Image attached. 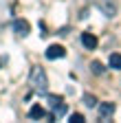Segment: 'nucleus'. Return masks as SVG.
<instances>
[{
	"label": "nucleus",
	"mask_w": 121,
	"mask_h": 123,
	"mask_svg": "<svg viewBox=\"0 0 121 123\" xmlns=\"http://www.w3.org/2000/svg\"><path fill=\"white\" fill-rule=\"evenodd\" d=\"M90 70H93L95 75H103V73H106V68H103V64H101V62H97V59L93 62V64H90Z\"/></svg>",
	"instance_id": "obj_9"
},
{
	"label": "nucleus",
	"mask_w": 121,
	"mask_h": 123,
	"mask_svg": "<svg viewBox=\"0 0 121 123\" xmlns=\"http://www.w3.org/2000/svg\"><path fill=\"white\" fill-rule=\"evenodd\" d=\"M44 55H46V59H59V57H64V55H66V49H64L62 44H51Z\"/></svg>",
	"instance_id": "obj_3"
},
{
	"label": "nucleus",
	"mask_w": 121,
	"mask_h": 123,
	"mask_svg": "<svg viewBox=\"0 0 121 123\" xmlns=\"http://www.w3.org/2000/svg\"><path fill=\"white\" fill-rule=\"evenodd\" d=\"M115 110H117V105H115L112 101H103V103H99V117H101V119L112 117V114H115Z\"/></svg>",
	"instance_id": "obj_4"
},
{
	"label": "nucleus",
	"mask_w": 121,
	"mask_h": 123,
	"mask_svg": "<svg viewBox=\"0 0 121 123\" xmlns=\"http://www.w3.org/2000/svg\"><path fill=\"white\" fill-rule=\"evenodd\" d=\"M108 64H110V68H115V70H121V53H110Z\"/></svg>",
	"instance_id": "obj_8"
},
{
	"label": "nucleus",
	"mask_w": 121,
	"mask_h": 123,
	"mask_svg": "<svg viewBox=\"0 0 121 123\" xmlns=\"http://www.w3.org/2000/svg\"><path fill=\"white\" fill-rule=\"evenodd\" d=\"M53 114H55V117H62V114H66V103L62 101L59 105H55V108H53Z\"/></svg>",
	"instance_id": "obj_10"
},
{
	"label": "nucleus",
	"mask_w": 121,
	"mask_h": 123,
	"mask_svg": "<svg viewBox=\"0 0 121 123\" xmlns=\"http://www.w3.org/2000/svg\"><path fill=\"white\" fill-rule=\"evenodd\" d=\"M70 123H84V114H79V112H75V114H70V119H68Z\"/></svg>",
	"instance_id": "obj_13"
},
{
	"label": "nucleus",
	"mask_w": 121,
	"mask_h": 123,
	"mask_svg": "<svg viewBox=\"0 0 121 123\" xmlns=\"http://www.w3.org/2000/svg\"><path fill=\"white\" fill-rule=\"evenodd\" d=\"M82 44L86 46L88 51H95L97 49V37L90 33V31H86V33H82Z\"/></svg>",
	"instance_id": "obj_5"
},
{
	"label": "nucleus",
	"mask_w": 121,
	"mask_h": 123,
	"mask_svg": "<svg viewBox=\"0 0 121 123\" xmlns=\"http://www.w3.org/2000/svg\"><path fill=\"white\" fill-rule=\"evenodd\" d=\"M64 101V97H59V95H49V103L55 108V105H59V103H62Z\"/></svg>",
	"instance_id": "obj_12"
},
{
	"label": "nucleus",
	"mask_w": 121,
	"mask_h": 123,
	"mask_svg": "<svg viewBox=\"0 0 121 123\" xmlns=\"http://www.w3.org/2000/svg\"><path fill=\"white\" fill-rule=\"evenodd\" d=\"M29 81H31V88L35 92H46L49 90V77H46V70L42 66H35L31 70V77H29Z\"/></svg>",
	"instance_id": "obj_1"
},
{
	"label": "nucleus",
	"mask_w": 121,
	"mask_h": 123,
	"mask_svg": "<svg viewBox=\"0 0 121 123\" xmlns=\"http://www.w3.org/2000/svg\"><path fill=\"white\" fill-rule=\"evenodd\" d=\"M93 2L101 9V13L106 15V18H115L117 15V5L112 2V0H93Z\"/></svg>",
	"instance_id": "obj_2"
},
{
	"label": "nucleus",
	"mask_w": 121,
	"mask_h": 123,
	"mask_svg": "<svg viewBox=\"0 0 121 123\" xmlns=\"http://www.w3.org/2000/svg\"><path fill=\"white\" fill-rule=\"evenodd\" d=\"M84 103H86L88 108H95V105H99V103H97V99H95L93 95H84Z\"/></svg>",
	"instance_id": "obj_11"
},
{
	"label": "nucleus",
	"mask_w": 121,
	"mask_h": 123,
	"mask_svg": "<svg viewBox=\"0 0 121 123\" xmlns=\"http://www.w3.org/2000/svg\"><path fill=\"white\" fill-rule=\"evenodd\" d=\"M13 29H16L18 35H29V31H31V26H29L26 20H16L13 22Z\"/></svg>",
	"instance_id": "obj_6"
},
{
	"label": "nucleus",
	"mask_w": 121,
	"mask_h": 123,
	"mask_svg": "<svg viewBox=\"0 0 121 123\" xmlns=\"http://www.w3.org/2000/svg\"><path fill=\"white\" fill-rule=\"evenodd\" d=\"M29 117L31 119H42V117H46V112H44V108L40 103H35V105H31V110H29Z\"/></svg>",
	"instance_id": "obj_7"
}]
</instances>
